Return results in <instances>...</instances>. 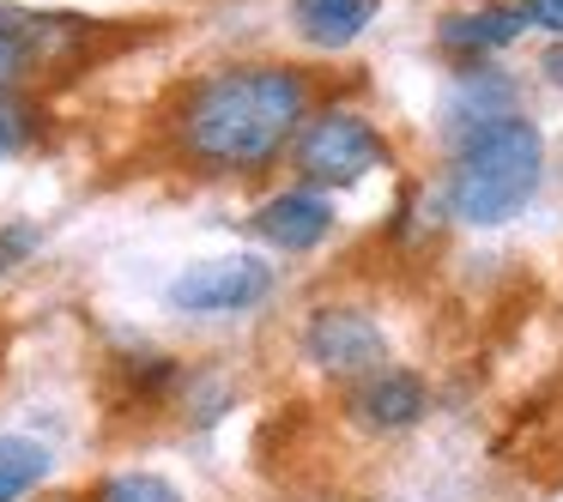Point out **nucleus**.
I'll use <instances>...</instances> for the list:
<instances>
[{
    "mask_svg": "<svg viewBox=\"0 0 563 502\" xmlns=\"http://www.w3.org/2000/svg\"><path fill=\"white\" fill-rule=\"evenodd\" d=\"M527 19V31H545L551 43H563V0H515Z\"/></svg>",
    "mask_w": 563,
    "mask_h": 502,
    "instance_id": "16",
    "label": "nucleus"
},
{
    "mask_svg": "<svg viewBox=\"0 0 563 502\" xmlns=\"http://www.w3.org/2000/svg\"><path fill=\"white\" fill-rule=\"evenodd\" d=\"M279 291V272L267 267L261 255H219V260H195L170 279V309L195 321H231L261 309L267 297Z\"/></svg>",
    "mask_w": 563,
    "mask_h": 502,
    "instance_id": "5",
    "label": "nucleus"
},
{
    "mask_svg": "<svg viewBox=\"0 0 563 502\" xmlns=\"http://www.w3.org/2000/svg\"><path fill=\"white\" fill-rule=\"evenodd\" d=\"M394 146L376 127V115L357 110V103H316L309 122L297 127L291 140V170L297 182L321 188V194H340V188H357L364 176L388 170Z\"/></svg>",
    "mask_w": 563,
    "mask_h": 502,
    "instance_id": "3",
    "label": "nucleus"
},
{
    "mask_svg": "<svg viewBox=\"0 0 563 502\" xmlns=\"http://www.w3.org/2000/svg\"><path fill=\"white\" fill-rule=\"evenodd\" d=\"M43 502H91V497H43Z\"/></svg>",
    "mask_w": 563,
    "mask_h": 502,
    "instance_id": "18",
    "label": "nucleus"
},
{
    "mask_svg": "<svg viewBox=\"0 0 563 502\" xmlns=\"http://www.w3.org/2000/svg\"><path fill=\"white\" fill-rule=\"evenodd\" d=\"M539 74H545L551 86H563V43H551V49L539 55Z\"/></svg>",
    "mask_w": 563,
    "mask_h": 502,
    "instance_id": "17",
    "label": "nucleus"
},
{
    "mask_svg": "<svg viewBox=\"0 0 563 502\" xmlns=\"http://www.w3.org/2000/svg\"><path fill=\"white\" fill-rule=\"evenodd\" d=\"M539 188H545V134L527 115H509L449 152L442 207L466 231H497L533 207Z\"/></svg>",
    "mask_w": 563,
    "mask_h": 502,
    "instance_id": "2",
    "label": "nucleus"
},
{
    "mask_svg": "<svg viewBox=\"0 0 563 502\" xmlns=\"http://www.w3.org/2000/svg\"><path fill=\"white\" fill-rule=\"evenodd\" d=\"M249 231L267 248H279V255H316V248L340 231V212H333V194H321V188H309V182H291L249 212Z\"/></svg>",
    "mask_w": 563,
    "mask_h": 502,
    "instance_id": "8",
    "label": "nucleus"
},
{
    "mask_svg": "<svg viewBox=\"0 0 563 502\" xmlns=\"http://www.w3.org/2000/svg\"><path fill=\"white\" fill-rule=\"evenodd\" d=\"M55 472V454L37 436H19V430H0V502H31Z\"/></svg>",
    "mask_w": 563,
    "mask_h": 502,
    "instance_id": "12",
    "label": "nucleus"
},
{
    "mask_svg": "<svg viewBox=\"0 0 563 502\" xmlns=\"http://www.w3.org/2000/svg\"><path fill=\"white\" fill-rule=\"evenodd\" d=\"M382 0H291V31L321 55H340L376 25Z\"/></svg>",
    "mask_w": 563,
    "mask_h": 502,
    "instance_id": "11",
    "label": "nucleus"
},
{
    "mask_svg": "<svg viewBox=\"0 0 563 502\" xmlns=\"http://www.w3.org/2000/svg\"><path fill=\"white\" fill-rule=\"evenodd\" d=\"M43 103L31 98V91H0V164L25 158L31 146L43 140Z\"/></svg>",
    "mask_w": 563,
    "mask_h": 502,
    "instance_id": "13",
    "label": "nucleus"
},
{
    "mask_svg": "<svg viewBox=\"0 0 563 502\" xmlns=\"http://www.w3.org/2000/svg\"><path fill=\"white\" fill-rule=\"evenodd\" d=\"M37 248H43V231H37V224H0V272L25 267Z\"/></svg>",
    "mask_w": 563,
    "mask_h": 502,
    "instance_id": "15",
    "label": "nucleus"
},
{
    "mask_svg": "<svg viewBox=\"0 0 563 502\" xmlns=\"http://www.w3.org/2000/svg\"><path fill=\"white\" fill-rule=\"evenodd\" d=\"M527 37V19L515 0H485V7H461V13H442L437 25V49L449 55L454 67H478L490 55L515 49Z\"/></svg>",
    "mask_w": 563,
    "mask_h": 502,
    "instance_id": "10",
    "label": "nucleus"
},
{
    "mask_svg": "<svg viewBox=\"0 0 563 502\" xmlns=\"http://www.w3.org/2000/svg\"><path fill=\"white\" fill-rule=\"evenodd\" d=\"M86 37H91L86 19L0 7V91H31L37 79H49L55 67L74 62Z\"/></svg>",
    "mask_w": 563,
    "mask_h": 502,
    "instance_id": "6",
    "label": "nucleus"
},
{
    "mask_svg": "<svg viewBox=\"0 0 563 502\" xmlns=\"http://www.w3.org/2000/svg\"><path fill=\"white\" fill-rule=\"evenodd\" d=\"M91 502H188L164 472H103L91 484Z\"/></svg>",
    "mask_w": 563,
    "mask_h": 502,
    "instance_id": "14",
    "label": "nucleus"
},
{
    "mask_svg": "<svg viewBox=\"0 0 563 502\" xmlns=\"http://www.w3.org/2000/svg\"><path fill=\"white\" fill-rule=\"evenodd\" d=\"M345 412L369 436H406V430H418L430 417V381L418 369L388 364V369H376V376L345 388Z\"/></svg>",
    "mask_w": 563,
    "mask_h": 502,
    "instance_id": "9",
    "label": "nucleus"
},
{
    "mask_svg": "<svg viewBox=\"0 0 563 502\" xmlns=\"http://www.w3.org/2000/svg\"><path fill=\"white\" fill-rule=\"evenodd\" d=\"M316 110V79L291 62H224L176 91L164 134L195 176H267L291 158L297 127Z\"/></svg>",
    "mask_w": 563,
    "mask_h": 502,
    "instance_id": "1",
    "label": "nucleus"
},
{
    "mask_svg": "<svg viewBox=\"0 0 563 502\" xmlns=\"http://www.w3.org/2000/svg\"><path fill=\"white\" fill-rule=\"evenodd\" d=\"M297 345H303L309 369H321V376L340 381V388H352V381L388 369V333H382V321L369 315V309H357V303L309 309Z\"/></svg>",
    "mask_w": 563,
    "mask_h": 502,
    "instance_id": "4",
    "label": "nucleus"
},
{
    "mask_svg": "<svg viewBox=\"0 0 563 502\" xmlns=\"http://www.w3.org/2000/svg\"><path fill=\"white\" fill-rule=\"evenodd\" d=\"M509 115H521V86H515L509 74H497L490 62L478 67H454L449 91H442V110H437V134L442 146H461V140L485 134V127L509 122Z\"/></svg>",
    "mask_w": 563,
    "mask_h": 502,
    "instance_id": "7",
    "label": "nucleus"
}]
</instances>
